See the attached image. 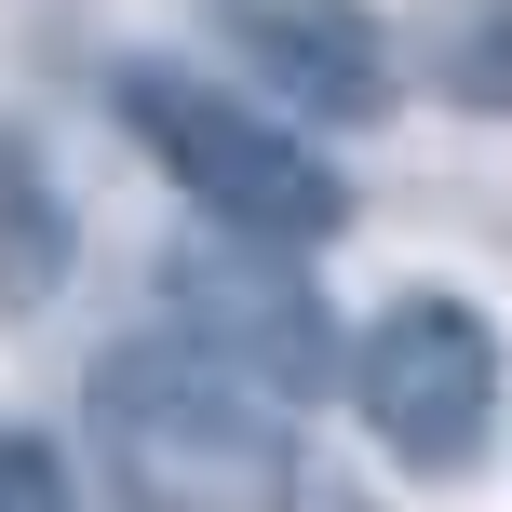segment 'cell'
<instances>
[{"instance_id": "6da1fadb", "label": "cell", "mask_w": 512, "mask_h": 512, "mask_svg": "<svg viewBox=\"0 0 512 512\" xmlns=\"http://www.w3.org/2000/svg\"><path fill=\"white\" fill-rule=\"evenodd\" d=\"M95 445L149 512H297V418L189 337H122L95 364Z\"/></svg>"}, {"instance_id": "7a4b0ae2", "label": "cell", "mask_w": 512, "mask_h": 512, "mask_svg": "<svg viewBox=\"0 0 512 512\" xmlns=\"http://www.w3.org/2000/svg\"><path fill=\"white\" fill-rule=\"evenodd\" d=\"M108 95H122V135H135V149H149V162H162V176H176L230 243L310 256V243L351 230V189L310 162V135H283L270 108L230 95V81L162 68V54H122V81H108Z\"/></svg>"}, {"instance_id": "3957f363", "label": "cell", "mask_w": 512, "mask_h": 512, "mask_svg": "<svg viewBox=\"0 0 512 512\" xmlns=\"http://www.w3.org/2000/svg\"><path fill=\"white\" fill-rule=\"evenodd\" d=\"M499 324L472 297H391L378 324L351 337V418L378 432L391 472H418V486H459V472H486L499 445Z\"/></svg>"}, {"instance_id": "277c9868", "label": "cell", "mask_w": 512, "mask_h": 512, "mask_svg": "<svg viewBox=\"0 0 512 512\" xmlns=\"http://www.w3.org/2000/svg\"><path fill=\"white\" fill-rule=\"evenodd\" d=\"M162 297H176L189 351H216L230 378L270 391V405L324 391V364H337L324 283H310L297 256H270V243H176V256H162Z\"/></svg>"}, {"instance_id": "5b68a950", "label": "cell", "mask_w": 512, "mask_h": 512, "mask_svg": "<svg viewBox=\"0 0 512 512\" xmlns=\"http://www.w3.org/2000/svg\"><path fill=\"white\" fill-rule=\"evenodd\" d=\"M243 68H270V95H297L310 122H391L405 108V54L364 0H216Z\"/></svg>"}, {"instance_id": "8992f818", "label": "cell", "mask_w": 512, "mask_h": 512, "mask_svg": "<svg viewBox=\"0 0 512 512\" xmlns=\"http://www.w3.org/2000/svg\"><path fill=\"white\" fill-rule=\"evenodd\" d=\"M54 283H68V203H54L41 149L0 135V310H41Z\"/></svg>"}, {"instance_id": "52a82bcc", "label": "cell", "mask_w": 512, "mask_h": 512, "mask_svg": "<svg viewBox=\"0 0 512 512\" xmlns=\"http://www.w3.org/2000/svg\"><path fill=\"white\" fill-rule=\"evenodd\" d=\"M445 95L486 108V122H512V0H472V14L445 27Z\"/></svg>"}, {"instance_id": "ba28073f", "label": "cell", "mask_w": 512, "mask_h": 512, "mask_svg": "<svg viewBox=\"0 0 512 512\" xmlns=\"http://www.w3.org/2000/svg\"><path fill=\"white\" fill-rule=\"evenodd\" d=\"M0 512H81V499H68V472H54V445H41V432H14V418H0Z\"/></svg>"}]
</instances>
